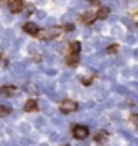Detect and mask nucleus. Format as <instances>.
I'll return each mask as SVG.
<instances>
[{
    "mask_svg": "<svg viewBox=\"0 0 138 146\" xmlns=\"http://www.w3.org/2000/svg\"><path fill=\"white\" fill-rule=\"evenodd\" d=\"M78 109V104L72 99H64L60 102V110L64 112V114H70V112H75V110Z\"/></svg>",
    "mask_w": 138,
    "mask_h": 146,
    "instance_id": "obj_1",
    "label": "nucleus"
},
{
    "mask_svg": "<svg viewBox=\"0 0 138 146\" xmlns=\"http://www.w3.org/2000/svg\"><path fill=\"white\" fill-rule=\"evenodd\" d=\"M72 131H73V136L76 140H85L86 136L90 135V130H88V127H85V125H75L73 128H72Z\"/></svg>",
    "mask_w": 138,
    "mask_h": 146,
    "instance_id": "obj_2",
    "label": "nucleus"
},
{
    "mask_svg": "<svg viewBox=\"0 0 138 146\" xmlns=\"http://www.w3.org/2000/svg\"><path fill=\"white\" fill-rule=\"evenodd\" d=\"M7 5L11 13H18L23 10V0H7Z\"/></svg>",
    "mask_w": 138,
    "mask_h": 146,
    "instance_id": "obj_3",
    "label": "nucleus"
},
{
    "mask_svg": "<svg viewBox=\"0 0 138 146\" xmlns=\"http://www.w3.org/2000/svg\"><path fill=\"white\" fill-rule=\"evenodd\" d=\"M94 15H96V20H106L107 16L111 15V10H109V7H99Z\"/></svg>",
    "mask_w": 138,
    "mask_h": 146,
    "instance_id": "obj_4",
    "label": "nucleus"
},
{
    "mask_svg": "<svg viewBox=\"0 0 138 146\" xmlns=\"http://www.w3.org/2000/svg\"><path fill=\"white\" fill-rule=\"evenodd\" d=\"M23 31L28 33V34H33V36H36V33L39 31V28L33 23V21H28V23H25V26H23Z\"/></svg>",
    "mask_w": 138,
    "mask_h": 146,
    "instance_id": "obj_5",
    "label": "nucleus"
},
{
    "mask_svg": "<svg viewBox=\"0 0 138 146\" xmlns=\"http://www.w3.org/2000/svg\"><path fill=\"white\" fill-rule=\"evenodd\" d=\"M16 93V88L15 86H2L0 88V96H5V98H10Z\"/></svg>",
    "mask_w": 138,
    "mask_h": 146,
    "instance_id": "obj_6",
    "label": "nucleus"
},
{
    "mask_svg": "<svg viewBox=\"0 0 138 146\" xmlns=\"http://www.w3.org/2000/svg\"><path fill=\"white\" fill-rule=\"evenodd\" d=\"M25 110H26V112H36L37 110V102L34 99H28L26 104H25Z\"/></svg>",
    "mask_w": 138,
    "mask_h": 146,
    "instance_id": "obj_7",
    "label": "nucleus"
},
{
    "mask_svg": "<svg viewBox=\"0 0 138 146\" xmlns=\"http://www.w3.org/2000/svg\"><path fill=\"white\" fill-rule=\"evenodd\" d=\"M81 20H83V23H85V25H91V23H94L96 15L93 13V11H88V13H85V15L81 16Z\"/></svg>",
    "mask_w": 138,
    "mask_h": 146,
    "instance_id": "obj_8",
    "label": "nucleus"
},
{
    "mask_svg": "<svg viewBox=\"0 0 138 146\" xmlns=\"http://www.w3.org/2000/svg\"><path fill=\"white\" fill-rule=\"evenodd\" d=\"M70 54H76V55H78V54H80V50H81V46H80V42H70Z\"/></svg>",
    "mask_w": 138,
    "mask_h": 146,
    "instance_id": "obj_9",
    "label": "nucleus"
},
{
    "mask_svg": "<svg viewBox=\"0 0 138 146\" xmlns=\"http://www.w3.org/2000/svg\"><path fill=\"white\" fill-rule=\"evenodd\" d=\"M8 114H10V107H7V106H0V119H2V117H7Z\"/></svg>",
    "mask_w": 138,
    "mask_h": 146,
    "instance_id": "obj_10",
    "label": "nucleus"
},
{
    "mask_svg": "<svg viewBox=\"0 0 138 146\" xmlns=\"http://www.w3.org/2000/svg\"><path fill=\"white\" fill-rule=\"evenodd\" d=\"M96 141H106V133H104V131L98 133V135H96Z\"/></svg>",
    "mask_w": 138,
    "mask_h": 146,
    "instance_id": "obj_11",
    "label": "nucleus"
},
{
    "mask_svg": "<svg viewBox=\"0 0 138 146\" xmlns=\"http://www.w3.org/2000/svg\"><path fill=\"white\" fill-rule=\"evenodd\" d=\"M81 81H83L85 84H90L91 81H93V78H86V76H85V78H81Z\"/></svg>",
    "mask_w": 138,
    "mask_h": 146,
    "instance_id": "obj_12",
    "label": "nucleus"
},
{
    "mask_svg": "<svg viewBox=\"0 0 138 146\" xmlns=\"http://www.w3.org/2000/svg\"><path fill=\"white\" fill-rule=\"evenodd\" d=\"M107 52H109V54H112V52H117V46H112V47H109V49H107Z\"/></svg>",
    "mask_w": 138,
    "mask_h": 146,
    "instance_id": "obj_13",
    "label": "nucleus"
}]
</instances>
